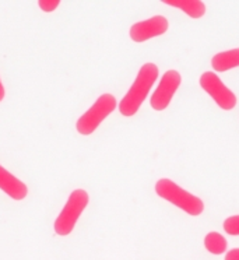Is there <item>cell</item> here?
Returning <instances> with one entry per match:
<instances>
[{"mask_svg": "<svg viewBox=\"0 0 239 260\" xmlns=\"http://www.w3.org/2000/svg\"><path fill=\"white\" fill-rule=\"evenodd\" d=\"M158 66L154 63H144L140 68L131 87L122 98V101L119 102V112L123 116L130 118L139 112V109L143 105L144 100L147 98L151 87L158 79Z\"/></svg>", "mask_w": 239, "mask_h": 260, "instance_id": "obj_1", "label": "cell"}, {"mask_svg": "<svg viewBox=\"0 0 239 260\" xmlns=\"http://www.w3.org/2000/svg\"><path fill=\"white\" fill-rule=\"evenodd\" d=\"M155 193L159 198L179 207L189 215L197 217L204 211V203L201 199L194 196L188 190H185L183 187L177 185L175 182L168 179V178H161L159 181H157Z\"/></svg>", "mask_w": 239, "mask_h": 260, "instance_id": "obj_2", "label": "cell"}, {"mask_svg": "<svg viewBox=\"0 0 239 260\" xmlns=\"http://www.w3.org/2000/svg\"><path fill=\"white\" fill-rule=\"evenodd\" d=\"M90 202V196L84 189H76L70 193L67 202L59 213L53 224V230L59 237H67L73 232L80 215L86 210Z\"/></svg>", "mask_w": 239, "mask_h": 260, "instance_id": "obj_3", "label": "cell"}, {"mask_svg": "<svg viewBox=\"0 0 239 260\" xmlns=\"http://www.w3.org/2000/svg\"><path fill=\"white\" fill-rule=\"evenodd\" d=\"M116 107H118V101L112 94H103L101 96H98L94 105L87 112L83 113L76 122V130L81 136H90L114 112Z\"/></svg>", "mask_w": 239, "mask_h": 260, "instance_id": "obj_4", "label": "cell"}, {"mask_svg": "<svg viewBox=\"0 0 239 260\" xmlns=\"http://www.w3.org/2000/svg\"><path fill=\"white\" fill-rule=\"evenodd\" d=\"M200 87L213 98L222 111H231L236 107V95L224 84L221 79L213 72H204L200 76Z\"/></svg>", "mask_w": 239, "mask_h": 260, "instance_id": "obj_5", "label": "cell"}, {"mask_svg": "<svg viewBox=\"0 0 239 260\" xmlns=\"http://www.w3.org/2000/svg\"><path fill=\"white\" fill-rule=\"evenodd\" d=\"M181 83H182V76L177 70H168L164 73L158 87L155 88L150 100V105L154 111L161 112L169 107L172 98L177 94L178 88L181 87Z\"/></svg>", "mask_w": 239, "mask_h": 260, "instance_id": "obj_6", "label": "cell"}, {"mask_svg": "<svg viewBox=\"0 0 239 260\" xmlns=\"http://www.w3.org/2000/svg\"><path fill=\"white\" fill-rule=\"evenodd\" d=\"M169 28V23L164 16H153L144 21L133 24L129 29L130 40L136 44H142L148 40H153L155 37L164 35Z\"/></svg>", "mask_w": 239, "mask_h": 260, "instance_id": "obj_7", "label": "cell"}, {"mask_svg": "<svg viewBox=\"0 0 239 260\" xmlns=\"http://www.w3.org/2000/svg\"><path fill=\"white\" fill-rule=\"evenodd\" d=\"M0 189L6 193L9 198H12L13 200H17V202L25 199L28 194L27 185L2 165H0Z\"/></svg>", "mask_w": 239, "mask_h": 260, "instance_id": "obj_8", "label": "cell"}, {"mask_svg": "<svg viewBox=\"0 0 239 260\" xmlns=\"http://www.w3.org/2000/svg\"><path fill=\"white\" fill-rule=\"evenodd\" d=\"M211 66L218 73H224L239 66V48L217 53L211 59Z\"/></svg>", "mask_w": 239, "mask_h": 260, "instance_id": "obj_9", "label": "cell"}, {"mask_svg": "<svg viewBox=\"0 0 239 260\" xmlns=\"http://www.w3.org/2000/svg\"><path fill=\"white\" fill-rule=\"evenodd\" d=\"M164 3L182 10L190 18H201L206 14V5L201 0H174V2H164Z\"/></svg>", "mask_w": 239, "mask_h": 260, "instance_id": "obj_10", "label": "cell"}, {"mask_svg": "<svg viewBox=\"0 0 239 260\" xmlns=\"http://www.w3.org/2000/svg\"><path fill=\"white\" fill-rule=\"evenodd\" d=\"M227 239L220 232L211 231L204 237V248L211 254H222L227 250Z\"/></svg>", "mask_w": 239, "mask_h": 260, "instance_id": "obj_11", "label": "cell"}, {"mask_svg": "<svg viewBox=\"0 0 239 260\" xmlns=\"http://www.w3.org/2000/svg\"><path fill=\"white\" fill-rule=\"evenodd\" d=\"M224 231L233 237L239 235V215H231L224 221Z\"/></svg>", "mask_w": 239, "mask_h": 260, "instance_id": "obj_12", "label": "cell"}, {"mask_svg": "<svg viewBox=\"0 0 239 260\" xmlns=\"http://www.w3.org/2000/svg\"><path fill=\"white\" fill-rule=\"evenodd\" d=\"M38 6L44 13H52L60 6V2L59 0H40Z\"/></svg>", "mask_w": 239, "mask_h": 260, "instance_id": "obj_13", "label": "cell"}, {"mask_svg": "<svg viewBox=\"0 0 239 260\" xmlns=\"http://www.w3.org/2000/svg\"><path fill=\"white\" fill-rule=\"evenodd\" d=\"M225 260H239V248L231 249V250L225 254Z\"/></svg>", "mask_w": 239, "mask_h": 260, "instance_id": "obj_14", "label": "cell"}, {"mask_svg": "<svg viewBox=\"0 0 239 260\" xmlns=\"http://www.w3.org/2000/svg\"><path fill=\"white\" fill-rule=\"evenodd\" d=\"M5 94H6V91H5V87H3V83H2V80H0V102L5 100Z\"/></svg>", "mask_w": 239, "mask_h": 260, "instance_id": "obj_15", "label": "cell"}]
</instances>
